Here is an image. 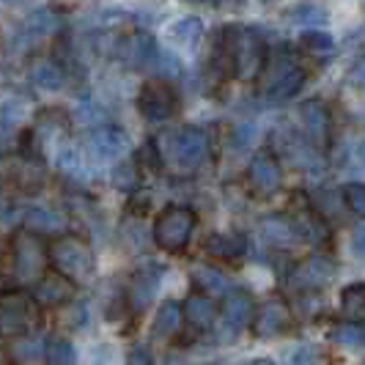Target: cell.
Masks as SVG:
<instances>
[{"mask_svg":"<svg viewBox=\"0 0 365 365\" xmlns=\"http://www.w3.org/2000/svg\"><path fill=\"white\" fill-rule=\"evenodd\" d=\"M192 231H195V215L187 206H168L154 220L151 239L168 253H179L182 247H187Z\"/></svg>","mask_w":365,"mask_h":365,"instance_id":"obj_1","label":"cell"},{"mask_svg":"<svg viewBox=\"0 0 365 365\" xmlns=\"http://www.w3.org/2000/svg\"><path fill=\"white\" fill-rule=\"evenodd\" d=\"M50 261H53L55 272L66 274V277H83L93 269V253L91 247L80 239L61 237L50 245Z\"/></svg>","mask_w":365,"mask_h":365,"instance_id":"obj_2","label":"cell"},{"mask_svg":"<svg viewBox=\"0 0 365 365\" xmlns=\"http://www.w3.org/2000/svg\"><path fill=\"white\" fill-rule=\"evenodd\" d=\"M209 157V138L198 127H182L170 135V160L182 170L198 168Z\"/></svg>","mask_w":365,"mask_h":365,"instance_id":"obj_3","label":"cell"},{"mask_svg":"<svg viewBox=\"0 0 365 365\" xmlns=\"http://www.w3.org/2000/svg\"><path fill=\"white\" fill-rule=\"evenodd\" d=\"M179 108V96L173 91V86H168L163 80L146 83L138 93V110L146 121H168Z\"/></svg>","mask_w":365,"mask_h":365,"instance_id":"obj_4","label":"cell"},{"mask_svg":"<svg viewBox=\"0 0 365 365\" xmlns=\"http://www.w3.org/2000/svg\"><path fill=\"white\" fill-rule=\"evenodd\" d=\"M86 148H88V157H93L96 163H115L118 157L127 154L129 138L115 127H96L86 138Z\"/></svg>","mask_w":365,"mask_h":365,"instance_id":"obj_5","label":"cell"},{"mask_svg":"<svg viewBox=\"0 0 365 365\" xmlns=\"http://www.w3.org/2000/svg\"><path fill=\"white\" fill-rule=\"evenodd\" d=\"M332 277H335V261L327 256H311L308 261H302V264L294 269L292 283L297 289L316 292V289L327 286Z\"/></svg>","mask_w":365,"mask_h":365,"instance_id":"obj_6","label":"cell"},{"mask_svg":"<svg viewBox=\"0 0 365 365\" xmlns=\"http://www.w3.org/2000/svg\"><path fill=\"white\" fill-rule=\"evenodd\" d=\"M160 280H163V269L157 264H148L143 269H138V272L132 274V280H129V305L135 311H146L148 305H151V299L160 292Z\"/></svg>","mask_w":365,"mask_h":365,"instance_id":"obj_7","label":"cell"},{"mask_svg":"<svg viewBox=\"0 0 365 365\" xmlns=\"http://www.w3.org/2000/svg\"><path fill=\"white\" fill-rule=\"evenodd\" d=\"M247 179L258 195H274L283 184V168L277 165L272 154H258L247 168Z\"/></svg>","mask_w":365,"mask_h":365,"instance_id":"obj_8","label":"cell"},{"mask_svg":"<svg viewBox=\"0 0 365 365\" xmlns=\"http://www.w3.org/2000/svg\"><path fill=\"white\" fill-rule=\"evenodd\" d=\"M44 267V250L34 237H19L14 242V272L19 280H38Z\"/></svg>","mask_w":365,"mask_h":365,"instance_id":"obj_9","label":"cell"},{"mask_svg":"<svg viewBox=\"0 0 365 365\" xmlns=\"http://www.w3.org/2000/svg\"><path fill=\"white\" fill-rule=\"evenodd\" d=\"M299 127L305 132V138L311 140L313 146H322L329 135V113L327 108L319 102V99H311L299 108Z\"/></svg>","mask_w":365,"mask_h":365,"instance_id":"obj_10","label":"cell"},{"mask_svg":"<svg viewBox=\"0 0 365 365\" xmlns=\"http://www.w3.org/2000/svg\"><path fill=\"white\" fill-rule=\"evenodd\" d=\"M292 225L294 231H297V237L305 239V242H311V245H324L329 237L327 231V220L322 217L316 209H299V206H294L292 209Z\"/></svg>","mask_w":365,"mask_h":365,"instance_id":"obj_11","label":"cell"},{"mask_svg":"<svg viewBox=\"0 0 365 365\" xmlns=\"http://www.w3.org/2000/svg\"><path fill=\"white\" fill-rule=\"evenodd\" d=\"M74 297V286L61 272H50L36 280V299L41 305H63Z\"/></svg>","mask_w":365,"mask_h":365,"instance_id":"obj_12","label":"cell"},{"mask_svg":"<svg viewBox=\"0 0 365 365\" xmlns=\"http://www.w3.org/2000/svg\"><path fill=\"white\" fill-rule=\"evenodd\" d=\"M118 55L127 61L129 66H151L154 61H157V44H154V38L146 36V34H135V36L124 38L121 44H118Z\"/></svg>","mask_w":365,"mask_h":365,"instance_id":"obj_13","label":"cell"},{"mask_svg":"<svg viewBox=\"0 0 365 365\" xmlns=\"http://www.w3.org/2000/svg\"><path fill=\"white\" fill-rule=\"evenodd\" d=\"M258 234H261V239H264L267 245H272V247H292L294 242H299L292 220L283 217V215H272V217L264 220V222L258 225Z\"/></svg>","mask_w":365,"mask_h":365,"instance_id":"obj_14","label":"cell"},{"mask_svg":"<svg viewBox=\"0 0 365 365\" xmlns=\"http://www.w3.org/2000/svg\"><path fill=\"white\" fill-rule=\"evenodd\" d=\"M253 313H256L253 299L245 292L228 294V299H225V305H222V319H225V324L234 329V332H239L245 324H250Z\"/></svg>","mask_w":365,"mask_h":365,"instance_id":"obj_15","label":"cell"},{"mask_svg":"<svg viewBox=\"0 0 365 365\" xmlns=\"http://www.w3.org/2000/svg\"><path fill=\"white\" fill-rule=\"evenodd\" d=\"M277 140H280V148H283V154H286V160H292L297 168H319V157H316V151H313L299 135H292V132H283V135H277Z\"/></svg>","mask_w":365,"mask_h":365,"instance_id":"obj_16","label":"cell"},{"mask_svg":"<svg viewBox=\"0 0 365 365\" xmlns=\"http://www.w3.org/2000/svg\"><path fill=\"white\" fill-rule=\"evenodd\" d=\"M247 250V242L242 234H212L206 239V253L217 261H234Z\"/></svg>","mask_w":365,"mask_h":365,"instance_id":"obj_17","label":"cell"},{"mask_svg":"<svg viewBox=\"0 0 365 365\" xmlns=\"http://www.w3.org/2000/svg\"><path fill=\"white\" fill-rule=\"evenodd\" d=\"M168 38L170 44L182 47V50H192L198 47V41L203 38V25L198 17H182L173 25H168Z\"/></svg>","mask_w":365,"mask_h":365,"instance_id":"obj_18","label":"cell"},{"mask_svg":"<svg viewBox=\"0 0 365 365\" xmlns=\"http://www.w3.org/2000/svg\"><path fill=\"white\" fill-rule=\"evenodd\" d=\"M286 327H289V311H286L283 302H267V305L258 311V316H256L258 335L272 338V335L283 332Z\"/></svg>","mask_w":365,"mask_h":365,"instance_id":"obj_19","label":"cell"},{"mask_svg":"<svg viewBox=\"0 0 365 365\" xmlns=\"http://www.w3.org/2000/svg\"><path fill=\"white\" fill-rule=\"evenodd\" d=\"M31 316V302L19 294H6L0 297V322L6 329H19Z\"/></svg>","mask_w":365,"mask_h":365,"instance_id":"obj_20","label":"cell"},{"mask_svg":"<svg viewBox=\"0 0 365 365\" xmlns=\"http://www.w3.org/2000/svg\"><path fill=\"white\" fill-rule=\"evenodd\" d=\"M31 83L36 86L38 91H61L63 88V69L55 61H38V63L31 66Z\"/></svg>","mask_w":365,"mask_h":365,"instance_id":"obj_21","label":"cell"},{"mask_svg":"<svg viewBox=\"0 0 365 365\" xmlns=\"http://www.w3.org/2000/svg\"><path fill=\"white\" fill-rule=\"evenodd\" d=\"M184 316L190 319V324H195V327L203 329L215 324L217 308H215L212 297H206V294H192V297L187 299V305H184Z\"/></svg>","mask_w":365,"mask_h":365,"instance_id":"obj_22","label":"cell"},{"mask_svg":"<svg viewBox=\"0 0 365 365\" xmlns=\"http://www.w3.org/2000/svg\"><path fill=\"white\" fill-rule=\"evenodd\" d=\"M302 83H305V72L299 66H294L292 72H286L280 80H274L269 88H264V93H267L269 102H289L292 96L299 93Z\"/></svg>","mask_w":365,"mask_h":365,"instance_id":"obj_23","label":"cell"},{"mask_svg":"<svg viewBox=\"0 0 365 365\" xmlns=\"http://www.w3.org/2000/svg\"><path fill=\"white\" fill-rule=\"evenodd\" d=\"M55 31H58V17H55L50 9L34 11L31 17L22 22V36L34 38V41H41V38L53 36Z\"/></svg>","mask_w":365,"mask_h":365,"instance_id":"obj_24","label":"cell"},{"mask_svg":"<svg viewBox=\"0 0 365 365\" xmlns=\"http://www.w3.org/2000/svg\"><path fill=\"white\" fill-rule=\"evenodd\" d=\"M25 225L38 231V234H55L63 228V217L50 206H31L25 212Z\"/></svg>","mask_w":365,"mask_h":365,"instance_id":"obj_25","label":"cell"},{"mask_svg":"<svg viewBox=\"0 0 365 365\" xmlns=\"http://www.w3.org/2000/svg\"><path fill=\"white\" fill-rule=\"evenodd\" d=\"M182 308L176 305V302H165V305H160V311H157V316H154V324H151V335L154 338H170L176 329H179V324H182Z\"/></svg>","mask_w":365,"mask_h":365,"instance_id":"obj_26","label":"cell"},{"mask_svg":"<svg viewBox=\"0 0 365 365\" xmlns=\"http://www.w3.org/2000/svg\"><path fill=\"white\" fill-rule=\"evenodd\" d=\"M192 277H195V283L206 292V297H209V294H217L220 297V294H228V289H231L228 274L220 272L217 267H209V264L195 267V269H192Z\"/></svg>","mask_w":365,"mask_h":365,"instance_id":"obj_27","label":"cell"},{"mask_svg":"<svg viewBox=\"0 0 365 365\" xmlns=\"http://www.w3.org/2000/svg\"><path fill=\"white\" fill-rule=\"evenodd\" d=\"M286 17L297 22V25H324L327 22V11H324V6H319L313 0H299V3H294L292 9L286 11Z\"/></svg>","mask_w":365,"mask_h":365,"instance_id":"obj_28","label":"cell"},{"mask_svg":"<svg viewBox=\"0 0 365 365\" xmlns=\"http://www.w3.org/2000/svg\"><path fill=\"white\" fill-rule=\"evenodd\" d=\"M332 341L338 346L351 349V351L365 349V327H360V324H338L335 332H332Z\"/></svg>","mask_w":365,"mask_h":365,"instance_id":"obj_29","label":"cell"},{"mask_svg":"<svg viewBox=\"0 0 365 365\" xmlns=\"http://www.w3.org/2000/svg\"><path fill=\"white\" fill-rule=\"evenodd\" d=\"M110 179H113V187H115V190L132 195V192L138 190V182H140V168H138V163H124L115 168V173H113Z\"/></svg>","mask_w":365,"mask_h":365,"instance_id":"obj_30","label":"cell"},{"mask_svg":"<svg viewBox=\"0 0 365 365\" xmlns=\"http://www.w3.org/2000/svg\"><path fill=\"white\" fill-rule=\"evenodd\" d=\"M341 305H344V311H346L349 316H354V319L365 316V283H354V286L344 289Z\"/></svg>","mask_w":365,"mask_h":365,"instance_id":"obj_31","label":"cell"},{"mask_svg":"<svg viewBox=\"0 0 365 365\" xmlns=\"http://www.w3.org/2000/svg\"><path fill=\"white\" fill-rule=\"evenodd\" d=\"M341 201H344V195H335L332 190H322L313 195V209L324 220H332L341 215Z\"/></svg>","mask_w":365,"mask_h":365,"instance_id":"obj_32","label":"cell"},{"mask_svg":"<svg viewBox=\"0 0 365 365\" xmlns=\"http://www.w3.org/2000/svg\"><path fill=\"white\" fill-rule=\"evenodd\" d=\"M299 41H302V50L313 55H329L335 50V38L322 31H308V34H302Z\"/></svg>","mask_w":365,"mask_h":365,"instance_id":"obj_33","label":"cell"},{"mask_svg":"<svg viewBox=\"0 0 365 365\" xmlns=\"http://www.w3.org/2000/svg\"><path fill=\"white\" fill-rule=\"evenodd\" d=\"M47 360H50V365H74L77 351H74V346L69 341L58 338V341H53V344L47 346Z\"/></svg>","mask_w":365,"mask_h":365,"instance_id":"obj_34","label":"cell"},{"mask_svg":"<svg viewBox=\"0 0 365 365\" xmlns=\"http://www.w3.org/2000/svg\"><path fill=\"white\" fill-rule=\"evenodd\" d=\"M25 115H28V105L22 99H6L0 105V121L11 124L14 129H19V124L25 121Z\"/></svg>","mask_w":365,"mask_h":365,"instance_id":"obj_35","label":"cell"},{"mask_svg":"<svg viewBox=\"0 0 365 365\" xmlns=\"http://www.w3.org/2000/svg\"><path fill=\"white\" fill-rule=\"evenodd\" d=\"M344 203L349 212H354L357 217H365V184L351 182L344 187Z\"/></svg>","mask_w":365,"mask_h":365,"instance_id":"obj_36","label":"cell"},{"mask_svg":"<svg viewBox=\"0 0 365 365\" xmlns=\"http://www.w3.org/2000/svg\"><path fill=\"white\" fill-rule=\"evenodd\" d=\"M14 354L19 360L34 363V360H41V354H47V349L41 344V338H19L17 346H14Z\"/></svg>","mask_w":365,"mask_h":365,"instance_id":"obj_37","label":"cell"},{"mask_svg":"<svg viewBox=\"0 0 365 365\" xmlns=\"http://www.w3.org/2000/svg\"><path fill=\"white\" fill-rule=\"evenodd\" d=\"M58 168H61L66 176H80V170H83V157H80V151H74V148H61V154H58Z\"/></svg>","mask_w":365,"mask_h":365,"instance_id":"obj_38","label":"cell"},{"mask_svg":"<svg viewBox=\"0 0 365 365\" xmlns=\"http://www.w3.org/2000/svg\"><path fill=\"white\" fill-rule=\"evenodd\" d=\"M88 363L91 365H118V351L113 344H96L88 354Z\"/></svg>","mask_w":365,"mask_h":365,"instance_id":"obj_39","label":"cell"},{"mask_svg":"<svg viewBox=\"0 0 365 365\" xmlns=\"http://www.w3.org/2000/svg\"><path fill=\"white\" fill-rule=\"evenodd\" d=\"M286 365H319V351L313 346H294L286 357Z\"/></svg>","mask_w":365,"mask_h":365,"instance_id":"obj_40","label":"cell"},{"mask_svg":"<svg viewBox=\"0 0 365 365\" xmlns=\"http://www.w3.org/2000/svg\"><path fill=\"white\" fill-rule=\"evenodd\" d=\"M140 165H146L148 170H160V168H163V157H160L157 143H146V146L140 148V154H138V168H140Z\"/></svg>","mask_w":365,"mask_h":365,"instance_id":"obj_41","label":"cell"},{"mask_svg":"<svg viewBox=\"0 0 365 365\" xmlns=\"http://www.w3.org/2000/svg\"><path fill=\"white\" fill-rule=\"evenodd\" d=\"M129 198H132V201H129V212H132L135 217H143L148 212V206H151V201H148L146 195H140V192H138V195H129Z\"/></svg>","mask_w":365,"mask_h":365,"instance_id":"obj_42","label":"cell"},{"mask_svg":"<svg viewBox=\"0 0 365 365\" xmlns=\"http://www.w3.org/2000/svg\"><path fill=\"white\" fill-rule=\"evenodd\" d=\"M351 250L360 258H365V225H357L351 234Z\"/></svg>","mask_w":365,"mask_h":365,"instance_id":"obj_43","label":"cell"},{"mask_svg":"<svg viewBox=\"0 0 365 365\" xmlns=\"http://www.w3.org/2000/svg\"><path fill=\"white\" fill-rule=\"evenodd\" d=\"M351 77H354V83L360 86V88H365V58L354 66V72H351Z\"/></svg>","mask_w":365,"mask_h":365,"instance_id":"obj_44","label":"cell"},{"mask_svg":"<svg viewBox=\"0 0 365 365\" xmlns=\"http://www.w3.org/2000/svg\"><path fill=\"white\" fill-rule=\"evenodd\" d=\"M357 157H360V163L365 165V140H360V146H357Z\"/></svg>","mask_w":365,"mask_h":365,"instance_id":"obj_45","label":"cell"},{"mask_svg":"<svg viewBox=\"0 0 365 365\" xmlns=\"http://www.w3.org/2000/svg\"><path fill=\"white\" fill-rule=\"evenodd\" d=\"M247 365H274V363H269V360H253V363H247Z\"/></svg>","mask_w":365,"mask_h":365,"instance_id":"obj_46","label":"cell"},{"mask_svg":"<svg viewBox=\"0 0 365 365\" xmlns=\"http://www.w3.org/2000/svg\"><path fill=\"white\" fill-rule=\"evenodd\" d=\"M190 3H225V0H190Z\"/></svg>","mask_w":365,"mask_h":365,"instance_id":"obj_47","label":"cell"},{"mask_svg":"<svg viewBox=\"0 0 365 365\" xmlns=\"http://www.w3.org/2000/svg\"><path fill=\"white\" fill-rule=\"evenodd\" d=\"M0 215H3V201H0Z\"/></svg>","mask_w":365,"mask_h":365,"instance_id":"obj_48","label":"cell"}]
</instances>
